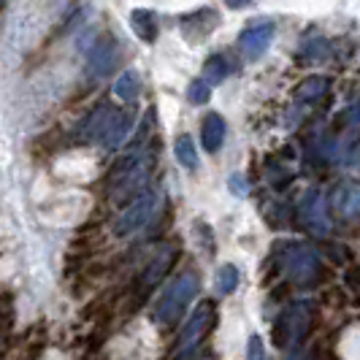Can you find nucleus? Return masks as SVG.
Segmentation results:
<instances>
[{
	"instance_id": "obj_14",
	"label": "nucleus",
	"mask_w": 360,
	"mask_h": 360,
	"mask_svg": "<svg viewBox=\"0 0 360 360\" xmlns=\"http://www.w3.org/2000/svg\"><path fill=\"white\" fill-rule=\"evenodd\" d=\"M130 27L136 30V36L141 38V41L152 44L158 38V14L149 11V8H136L130 14Z\"/></svg>"
},
{
	"instance_id": "obj_10",
	"label": "nucleus",
	"mask_w": 360,
	"mask_h": 360,
	"mask_svg": "<svg viewBox=\"0 0 360 360\" xmlns=\"http://www.w3.org/2000/svg\"><path fill=\"white\" fill-rule=\"evenodd\" d=\"M114 117H117V111L111 106H106V103L98 106L90 117H87V122L82 127V136H84V139H92V141H103V136H106V130L111 127V122H114Z\"/></svg>"
},
{
	"instance_id": "obj_19",
	"label": "nucleus",
	"mask_w": 360,
	"mask_h": 360,
	"mask_svg": "<svg viewBox=\"0 0 360 360\" xmlns=\"http://www.w3.org/2000/svg\"><path fill=\"white\" fill-rule=\"evenodd\" d=\"M174 152H176V160H179L184 168H190V171L198 168V152H195V144H193L190 136H179V139H176V146H174Z\"/></svg>"
},
{
	"instance_id": "obj_17",
	"label": "nucleus",
	"mask_w": 360,
	"mask_h": 360,
	"mask_svg": "<svg viewBox=\"0 0 360 360\" xmlns=\"http://www.w3.org/2000/svg\"><path fill=\"white\" fill-rule=\"evenodd\" d=\"M114 95H117L120 101H125V103H133V101L141 95V76L133 71V68L122 71L120 79L114 82Z\"/></svg>"
},
{
	"instance_id": "obj_21",
	"label": "nucleus",
	"mask_w": 360,
	"mask_h": 360,
	"mask_svg": "<svg viewBox=\"0 0 360 360\" xmlns=\"http://www.w3.org/2000/svg\"><path fill=\"white\" fill-rule=\"evenodd\" d=\"M187 98H190V103H195V106H203V103L212 98V87H209L203 79H195V82L190 84V90H187Z\"/></svg>"
},
{
	"instance_id": "obj_2",
	"label": "nucleus",
	"mask_w": 360,
	"mask_h": 360,
	"mask_svg": "<svg viewBox=\"0 0 360 360\" xmlns=\"http://www.w3.org/2000/svg\"><path fill=\"white\" fill-rule=\"evenodd\" d=\"M198 288H200V279L195 271H184L181 276L174 279V285L162 292V298L158 301V307H155V323L160 325V328H171V325H176L181 320V314L187 311V307L193 304V298L198 295Z\"/></svg>"
},
{
	"instance_id": "obj_20",
	"label": "nucleus",
	"mask_w": 360,
	"mask_h": 360,
	"mask_svg": "<svg viewBox=\"0 0 360 360\" xmlns=\"http://www.w3.org/2000/svg\"><path fill=\"white\" fill-rule=\"evenodd\" d=\"M214 285H217V292H219V295H231V292L238 288V269L231 266V263L222 266V269L217 271Z\"/></svg>"
},
{
	"instance_id": "obj_4",
	"label": "nucleus",
	"mask_w": 360,
	"mask_h": 360,
	"mask_svg": "<svg viewBox=\"0 0 360 360\" xmlns=\"http://www.w3.org/2000/svg\"><path fill=\"white\" fill-rule=\"evenodd\" d=\"M282 269L290 276L292 285L298 288H311L317 279H320V271H323V263H320V255L314 252L307 244H292L288 252L282 255Z\"/></svg>"
},
{
	"instance_id": "obj_8",
	"label": "nucleus",
	"mask_w": 360,
	"mask_h": 360,
	"mask_svg": "<svg viewBox=\"0 0 360 360\" xmlns=\"http://www.w3.org/2000/svg\"><path fill=\"white\" fill-rule=\"evenodd\" d=\"M214 304L212 301H200L195 311L190 314V320L184 325V330H181V339H179V349H193V347H198L200 339L209 333V328L214 325Z\"/></svg>"
},
{
	"instance_id": "obj_5",
	"label": "nucleus",
	"mask_w": 360,
	"mask_h": 360,
	"mask_svg": "<svg viewBox=\"0 0 360 360\" xmlns=\"http://www.w3.org/2000/svg\"><path fill=\"white\" fill-rule=\"evenodd\" d=\"M160 200H162L160 193H141V195L133 200L122 214L117 217V222H114V233L130 236V233H136V231H141V228H146V225L155 219V214H158Z\"/></svg>"
},
{
	"instance_id": "obj_6",
	"label": "nucleus",
	"mask_w": 360,
	"mask_h": 360,
	"mask_svg": "<svg viewBox=\"0 0 360 360\" xmlns=\"http://www.w3.org/2000/svg\"><path fill=\"white\" fill-rule=\"evenodd\" d=\"M298 214H301V222L307 225L314 236H325L330 233V212H328V200L320 190H309L301 198V206H298Z\"/></svg>"
},
{
	"instance_id": "obj_9",
	"label": "nucleus",
	"mask_w": 360,
	"mask_h": 360,
	"mask_svg": "<svg viewBox=\"0 0 360 360\" xmlns=\"http://www.w3.org/2000/svg\"><path fill=\"white\" fill-rule=\"evenodd\" d=\"M117 63H120V44L114 38H103L90 49L87 71L92 79H106L108 73L117 68Z\"/></svg>"
},
{
	"instance_id": "obj_22",
	"label": "nucleus",
	"mask_w": 360,
	"mask_h": 360,
	"mask_svg": "<svg viewBox=\"0 0 360 360\" xmlns=\"http://www.w3.org/2000/svg\"><path fill=\"white\" fill-rule=\"evenodd\" d=\"M247 360H266V347H263V339L257 333H252L247 342Z\"/></svg>"
},
{
	"instance_id": "obj_25",
	"label": "nucleus",
	"mask_w": 360,
	"mask_h": 360,
	"mask_svg": "<svg viewBox=\"0 0 360 360\" xmlns=\"http://www.w3.org/2000/svg\"><path fill=\"white\" fill-rule=\"evenodd\" d=\"M304 355H292V358H288V360H301Z\"/></svg>"
},
{
	"instance_id": "obj_12",
	"label": "nucleus",
	"mask_w": 360,
	"mask_h": 360,
	"mask_svg": "<svg viewBox=\"0 0 360 360\" xmlns=\"http://www.w3.org/2000/svg\"><path fill=\"white\" fill-rule=\"evenodd\" d=\"M225 120L219 114H206L203 125H200V141H203V149L206 152H219L222 149V141H225Z\"/></svg>"
},
{
	"instance_id": "obj_23",
	"label": "nucleus",
	"mask_w": 360,
	"mask_h": 360,
	"mask_svg": "<svg viewBox=\"0 0 360 360\" xmlns=\"http://www.w3.org/2000/svg\"><path fill=\"white\" fill-rule=\"evenodd\" d=\"M236 187V193L238 195H244L247 193V187H244V181H241V176H231V190Z\"/></svg>"
},
{
	"instance_id": "obj_11",
	"label": "nucleus",
	"mask_w": 360,
	"mask_h": 360,
	"mask_svg": "<svg viewBox=\"0 0 360 360\" xmlns=\"http://www.w3.org/2000/svg\"><path fill=\"white\" fill-rule=\"evenodd\" d=\"M360 206V193L355 181H344L342 187H336L333 193V209L344 217V219H355Z\"/></svg>"
},
{
	"instance_id": "obj_13",
	"label": "nucleus",
	"mask_w": 360,
	"mask_h": 360,
	"mask_svg": "<svg viewBox=\"0 0 360 360\" xmlns=\"http://www.w3.org/2000/svg\"><path fill=\"white\" fill-rule=\"evenodd\" d=\"M133 122H136V117H133L130 111H117V117H114V122H111V127L106 130V136H103L101 144L106 146V149L122 146L125 139L130 136V130H133Z\"/></svg>"
},
{
	"instance_id": "obj_18",
	"label": "nucleus",
	"mask_w": 360,
	"mask_h": 360,
	"mask_svg": "<svg viewBox=\"0 0 360 360\" xmlns=\"http://www.w3.org/2000/svg\"><path fill=\"white\" fill-rule=\"evenodd\" d=\"M328 87H330V82L325 76H309V79H304L298 84L295 98H298V103H317L325 92H328Z\"/></svg>"
},
{
	"instance_id": "obj_15",
	"label": "nucleus",
	"mask_w": 360,
	"mask_h": 360,
	"mask_svg": "<svg viewBox=\"0 0 360 360\" xmlns=\"http://www.w3.org/2000/svg\"><path fill=\"white\" fill-rule=\"evenodd\" d=\"M233 71H236V65L231 63V57H228V54H214V57H209V60H206V65H203V82L212 87V84L225 82Z\"/></svg>"
},
{
	"instance_id": "obj_26",
	"label": "nucleus",
	"mask_w": 360,
	"mask_h": 360,
	"mask_svg": "<svg viewBox=\"0 0 360 360\" xmlns=\"http://www.w3.org/2000/svg\"><path fill=\"white\" fill-rule=\"evenodd\" d=\"M3 6H6V0H0V8H3Z\"/></svg>"
},
{
	"instance_id": "obj_3",
	"label": "nucleus",
	"mask_w": 360,
	"mask_h": 360,
	"mask_svg": "<svg viewBox=\"0 0 360 360\" xmlns=\"http://www.w3.org/2000/svg\"><path fill=\"white\" fill-rule=\"evenodd\" d=\"M314 325V304L311 301H295L274 323V344L279 349H295L309 336Z\"/></svg>"
},
{
	"instance_id": "obj_24",
	"label": "nucleus",
	"mask_w": 360,
	"mask_h": 360,
	"mask_svg": "<svg viewBox=\"0 0 360 360\" xmlns=\"http://www.w3.org/2000/svg\"><path fill=\"white\" fill-rule=\"evenodd\" d=\"M225 3H228L231 8H247V6L252 3V0H225Z\"/></svg>"
},
{
	"instance_id": "obj_1",
	"label": "nucleus",
	"mask_w": 360,
	"mask_h": 360,
	"mask_svg": "<svg viewBox=\"0 0 360 360\" xmlns=\"http://www.w3.org/2000/svg\"><path fill=\"white\" fill-rule=\"evenodd\" d=\"M149 181V158L141 152L127 155L125 160L114 165L108 174V198L114 203H125L130 198H139Z\"/></svg>"
},
{
	"instance_id": "obj_7",
	"label": "nucleus",
	"mask_w": 360,
	"mask_h": 360,
	"mask_svg": "<svg viewBox=\"0 0 360 360\" xmlns=\"http://www.w3.org/2000/svg\"><path fill=\"white\" fill-rule=\"evenodd\" d=\"M276 36V25L271 19H260L252 22L241 36H238V49L247 60H260L263 54L269 52L271 41Z\"/></svg>"
},
{
	"instance_id": "obj_16",
	"label": "nucleus",
	"mask_w": 360,
	"mask_h": 360,
	"mask_svg": "<svg viewBox=\"0 0 360 360\" xmlns=\"http://www.w3.org/2000/svg\"><path fill=\"white\" fill-rule=\"evenodd\" d=\"M174 257H176V250H174V247H162L160 252H158V257L152 260V266L146 269L144 282H141V285H144V288H155L162 276H165V271L171 269Z\"/></svg>"
}]
</instances>
